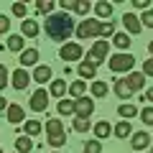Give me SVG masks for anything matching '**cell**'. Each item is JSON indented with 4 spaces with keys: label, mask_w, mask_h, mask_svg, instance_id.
<instances>
[{
    "label": "cell",
    "mask_w": 153,
    "mask_h": 153,
    "mask_svg": "<svg viewBox=\"0 0 153 153\" xmlns=\"http://www.w3.org/2000/svg\"><path fill=\"white\" fill-rule=\"evenodd\" d=\"M44 28L51 41H66L74 33V21H71L69 13H51V16H46Z\"/></svg>",
    "instance_id": "cell-1"
},
{
    "label": "cell",
    "mask_w": 153,
    "mask_h": 153,
    "mask_svg": "<svg viewBox=\"0 0 153 153\" xmlns=\"http://www.w3.org/2000/svg\"><path fill=\"white\" fill-rule=\"evenodd\" d=\"M74 33L76 38H97L102 36V21H97V18H84L79 26H74Z\"/></svg>",
    "instance_id": "cell-2"
},
{
    "label": "cell",
    "mask_w": 153,
    "mask_h": 153,
    "mask_svg": "<svg viewBox=\"0 0 153 153\" xmlns=\"http://www.w3.org/2000/svg\"><path fill=\"white\" fill-rule=\"evenodd\" d=\"M107 66L115 71V74H130V69L135 66V56L133 54H123L120 51V54H115L112 59L107 61Z\"/></svg>",
    "instance_id": "cell-3"
},
{
    "label": "cell",
    "mask_w": 153,
    "mask_h": 153,
    "mask_svg": "<svg viewBox=\"0 0 153 153\" xmlns=\"http://www.w3.org/2000/svg\"><path fill=\"white\" fill-rule=\"evenodd\" d=\"M107 49H110V41H94V46L87 54V61L94 64V66H100L102 61H107Z\"/></svg>",
    "instance_id": "cell-4"
},
{
    "label": "cell",
    "mask_w": 153,
    "mask_h": 153,
    "mask_svg": "<svg viewBox=\"0 0 153 153\" xmlns=\"http://www.w3.org/2000/svg\"><path fill=\"white\" fill-rule=\"evenodd\" d=\"M94 112V100L92 97H79L74 100V115L79 120H89V115Z\"/></svg>",
    "instance_id": "cell-5"
},
{
    "label": "cell",
    "mask_w": 153,
    "mask_h": 153,
    "mask_svg": "<svg viewBox=\"0 0 153 153\" xmlns=\"http://www.w3.org/2000/svg\"><path fill=\"white\" fill-rule=\"evenodd\" d=\"M59 56L64 61H79V59H82V46H79V44H64L59 49Z\"/></svg>",
    "instance_id": "cell-6"
},
{
    "label": "cell",
    "mask_w": 153,
    "mask_h": 153,
    "mask_svg": "<svg viewBox=\"0 0 153 153\" xmlns=\"http://www.w3.org/2000/svg\"><path fill=\"white\" fill-rule=\"evenodd\" d=\"M46 105H49V92H46V89H36V92L31 94V110L33 112H44Z\"/></svg>",
    "instance_id": "cell-7"
},
{
    "label": "cell",
    "mask_w": 153,
    "mask_h": 153,
    "mask_svg": "<svg viewBox=\"0 0 153 153\" xmlns=\"http://www.w3.org/2000/svg\"><path fill=\"white\" fill-rule=\"evenodd\" d=\"M123 23H125V31H128V36H138V33L143 31V26H140V18H138L135 13H125V16H123Z\"/></svg>",
    "instance_id": "cell-8"
},
{
    "label": "cell",
    "mask_w": 153,
    "mask_h": 153,
    "mask_svg": "<svg viewBox=\"0 0 153 153\" xmlns=\"http://www.w3.org/2000/svg\"><path fill=\"white\" fill-rule=\"evenodd\" d=\"M125 84L130 92H140L143 87H146V76H143V71H130V74L125 76Z\"/></svg>",
    "instance_id": "cell-9"
},
{
    "label": "cell",
    "mask_w": 153,
    "mask_h": 153,
    "mask_svg": "<svg viewBox=\"0 0 153 153\" xmlns=\"http://www.w3.org/2000/svg\"><path fill=\"white\" fill-rule=\"evenodd\" d=\"M10 84H13L16 89H26L28 84H31V74H28L26 69H16V71L10 74Z\"/></svg>",
    "instance_id": "cell-10"
},
{
    "label": "cell",
    "mask_w": 153,
    "mask_h": 153,
    "mask_svg": "<svg viewBox=\"0 0 153 153\" xmlns=\"http://www.w3.org/2000/svg\"><path fill=\"white\" fill-rule=\"evenodd\" d=\"M148 143H151V135H148L146 130L133 133V135H130V148H135V151H146Z\"/></svg>",
    "instance_id": "cell-11"
},
{
    "label": "cell",
    "mask_w": 153,
    "mask_h": 153,
    "mask_svg": "<svg viewBox=\"0 0 153 153\" xmlns=\"http://www.w3.org/2000/svg\"><path fill=\"white\" fill-rule=\"evenodd\" d=\"M51 76H54V71H51V66L49 64H41V66H36V71H33V82H41V84H46V82H51Z\"/></svg>",
    "instance_id": "cell-12"
},
{
    "label": "cell",
    "mask_w": 153,
    "mask_h": 153,
    "mask_svg": "<svg viewBox=\"0 0 153 153\" xmlns=\"http://www.w3.org/2000/svg\"><path fill=\"white\" fill-rule=\"evenodd\" d=\"M21 69H26V66H33L38 61V49H23L21 51Z\"/></svg>",
    "instance_id": "cell-13"
},
{
    "label": "cell",
    "mask_w": 153,
    "mask_h": 153,
    "mask_svg": "<svg viewBox=\"0 0 153 153\" xmlns=\"http://www.w3.org/2000/svg\"><path fill=\"white\" fill-rule=\"evenodd\" d=\"M5 115H8V123H13V125L23 123V117H26V112H23V107H21V105H8Z\"/></svg>",
    "instance_id": "cell-14"
},
{
    "label": "cell",
    "mask_w": 153,
    "mask_h": 153,
    "mask_svg": "<svg viewBox=\"0 0 153 153\" xmlns=\"http://www.w3.org/2000/svg\"><path fill=\"white\" fill-rule=\"evenodd\" d=\"M46 135L54 138V135H64V123L59 120V117H51V120H46Z\"/></svg>",
    "instance_id": "cell-15"
},
{
    "label": "cell",
    "mask_w": 153,
    "mask_h": 153,
    "mask_svg": "<svg viewBox=\"0 0 153 153\" xmlns=\"http://www.w3.org/2000/svg\"><path fill=\"white\" fill-rule=\"evenodd\" d=\"M49 94H51V97H59V100H64V94H66V79H51Z\"/></svg>",
    "instance_id": "cell-16"
},
{
    "label": "cell",
    "mask_w": 153,
    "mask_h": 153,
    "mask_svg": "<svg viewBox=\"0 0 153 153\" xmlns=\"http://www.w3.org/2000/svg\"><path fill=\"white\" fill-rule=\"evenodd\" d=\"M38 31H41V28H38V23H36V21H31V18L21 21V33H23V36L36 38V36H38Z\"/></svg>",
    "instance_id": "cell-17"
},
{
    "label": "cell",
    "mask_w": 153,
    "mask_h": 153,
    "mask_svg": "<svg viewBox=\"0 0 153 153\" xmlns=\"http://www.w3.org/2000/svg\"><path fill=\"white\" fill-rule=\"evenodd\" d=\"M76 71H79V76H82V79H92V82L97 79V66L89 64V61H82Z\"/></svg>",
    "instance_id": "cell-18"
},
{
    "label": "cell",
    "mask_w": 153,
    "mask_h": 153,
    "mask_svg": "<svg viewBox=\"0 0 153 153\" xmlns=\"http://www.w3.org/2000/svg\"><path fill=\"white\" fill-rule=\"evenodd\" d=\"M112 82H115V94H117V97H120V100H130L133 97V92H130V89H128V84H125V79H112Z\"/></svg>",
    "instance_id": "cell-19"
},
{
    "label": "cell",
    "mask_w": 153,
    "mask_h": 153,
    "mask_svg": "<svg viewBox=\"0 0 153 153\" xmlns=\"http://www.w3.org/2000/svg\"><path fill=\"white\" fill-rule=\"evenodd\" d=\"M112 133L120 138V140H125V138H130V135H133V125H130L128 120H123V123H117V125H115V130H112Z\"/></svg>",
    "instance_id": "cell-20"
},
{
    "label": "cell",
    "mask_w": 153,
    "mask_h": 153,
    "mask_svg": "<svg viewBox=\"0 0 153 153\" xmlns=\"http://www.w3.org/2000/svg\"><path fill=\"white\" fill-rule=\"evenodd\" d=\"M94 13H97V18H100V21L110 18V16H112V3H107V0L97 3V5H94Z\"/></svg>",
    "instance_id": "cell-21"
},
{
    "label": "cell",
    "mask_w": 153,
    "mask_h": 153,
    "mask_svg": "<svg viewBox=\"0 0 153 153\" xmlns=\"http://www.w3.org/2000/svg\"><path fill=\"white\" fill-rule=\"evenodd\" d=\"M16 151H18V153L33 151V140H31L28 135H18V138H16Z\"/></svg>",
    "instance_id": "cell-22"
},
{
    "label": "cell",
    "mask_w": 153,
    "mask_h": 153,
    "mask_svg": "<svg viewBox=\"0 0 153 153\" xmlns=\"http://www.w3.org/2000/svg\"><path fill=\"white\" fill-rule=\"evenodd\" d=\"M117 115H120L123 120H130V117H135V115H138V107H135V105H130V102H125V105L117 107Z\"/></svg>",
    "instance_id": "cell-23"
},
{
    "label": "cell",
    "mask_w": 153,
    "mask_h": 153,
    "mask_svg": "<svg viewBox=\"0 0 153 153\" xmlns=\"http://www.w3.org/2000/svg\"><path fill=\"white\" fill-rule=\"evenodd\" d=\"M84 92H87V82H71V84H69V94H71L74 100L84 97Z\"/></svg>",
    "instance_id": "cell-24"
},
{
    "label": "cell",
    "mask_w": 153,
    "mask_h": 153,
    "mask_svg": "<svg viewBox=\"0 0 153 153\" xmlns=\"http://www.w3.org/2000/svg\"><path fill=\"white\" fill-rule=\"evenodd\" d=\"M110 133H112V128H110V123H107V120H102V123H97V125H94V138H97V140L107 138Z\"/></svg>",
    "instance_id": "cell-25"
},
{
    "label": "cell",
    "mask_w": 153,
    "mask_h": 153,
    "mask_svg": "<svg viewBox=\"0 0 153 153\" xmlns=\"http://www.w3.org/2000/svg\"><path fill=\"white\" fill-rule=\"evenodd\" d=\"M8 49L21 54V51L26 49V41H23V36H8Z\"/></svg>",
    "instance_id": "cell-26"
},
{
    "label": "cell",
    "mask_w": 153,
    "mask_h": 153,
    "mask_svg": "<svg viewBox=\"0 0 153 153\" xmlns=\"http://www.w3.org/2000/svg\"><path fill=\"white\" fill-rule=\"evenodd\" d=\"M89 89H92V97H105V94H107V82H102V79H94Z\"/></svg>",
    "instance_id": "cell-27"
},
{
    "label": "cell",
    "mask_w": 153,
    "mask_h": 153,
    "mask_svg": "<svg viewBox=\"0 0 153 153\" xmlns=\"http://www.w3.org/2000/svg\"><path fill=\"white\" fill-rule=\"evenodd\" d=\"M112 44L117 46V49H123V54H125V49L130 46V36H128V33H115V36H112Z\"/></svg>",
    "instance_id": "cell-28"
},
{
    "label": "cell",
    "mask_w": 153,
    "mask_h": 153,
    "mask_svg": "<svg viewBox=\"0 0 153 153\" xmlns=\"http://www.w3.org/2000/svg\"><path fill=\"white\" fill-rule=\"evenodd\" d=\"M44 130V125H41V123L38 120H26V135L28 138H33V135H38V133Z\"/></svg>",
    "instance_id": "cell-29"
},
{
    "label": "cell",
    "mask_w": 153,
    "mask_h": 153,
    "mask_svg": "<svg viewBox=\"0 0 153 153\" xmlns=\"http://www.w3.org/2000/svg\"><path fill=\"white\" fill-rule=\"evenodd\" d=\"M89 10H92L89 0H74V13H79V16H87Z\"/></svg>",
    "instance_id": "cell-30"
},
{
    "label": "cell",
    "mask_w": 153,
    "mask_h": 153,
    "mask_svg": "<svg viewBox=\"0 0 153 153\" xmlns=\"http://www.w3.org/2000/svg\"><path fill=\"white\" fill-rule=\"evenodd\" d=\"M84 153H102V143H100L97 138L87 140V143H84Z\"/></svg>",
    "instance_id": "cell-31"
},
{
    "label": "cell",
    "mask_w": 153,
    "mask_h": 153,
    "mask_svg": "<svg viewBox=\"0 0 153 153\" xmlns=\"http://www.w3.org/2000/svg\"><path fill=\"white\" fill-rule=\"evenodd\" d=\"M59 112L61 115H74V100H61L59 102Z\"/></svg>",
    "instance_id": "cell-32"
},
{
    "label": "cell",
    "mask_w": 153,
    "mask_h": 153,
    "mask_svg": "<svg viewBox=\"0 0 153 153\" xmlns=\"http://www.w3.org/2000/svg\"><path fill=\"white\" fill-rule=\"evenodd\" d=\"M138 115H140V120L146 123V125H153V107H143Z\"/></svg>",
    "instance_id": "cell-33"
},
{
    "label": "cell",
    "mask_w": 153,
    "mask_h": 153,
    "mask_svg": "<svg viewBox=\"0 0 153 153\" xmlns=\"http://www.w3.org/2000/svg\"><path fill=\"white\" fill-rule=\"evenodd\" d=\"M36 10L38 13H51V10H54V3H51V0H38V3H36Z\"/></svg>",
    "instance_id": "cell-34"
},
{
    "label": "cell",
    "mask_w": 153,
    "mask_h": 153,
    "mask_svg": "<svg viewBox=\"0 0 153 153\" xmlns=\"http://www.w3.org/2000/svg\"><path fill=\"white\" fill-rule=\"evenodd\" d=\"M138 18H140V26L153 28V10H143V16H138Z\"/></svg>",
    "instance_id": "cell-35"
},
{
    "label": "cell",
    "mask_w": 153,
    "mask_h": 153,
    "mask_svg": "<svg viewBox=\"0 0 153 153\" xmlns=\"http://www.w3.org/2000/svg\"><path fill=\"white\" fill-rule=\"evenodd\" d=\"M26 13H28L26 3H16V5H13V16L16 18H23V21H26Z\"/></svg>",
    "instance_id": "cell-36"
},
{
    "label": "cell",
    "mask_w": 153,
    "mask_h": 153,
    "mask_svg": "<svg viewBox=\"0 0 153 153\" xmlns=\"http://www.w3.org/2000/svg\"><path fill=\"white\" fill-rule=\"evenodd\" d=\"M107 36H115V23L112 21L102 23V38H107Z\"/></svg>",
    "instance_id": "cell-37"
},
{
    "label": "cell",
    "mask_w": 153,
    "mask_h": 153,
    "mask_svg": "<svg viewBox=\"0 0 153 153\" xmlns=\"http://www.w3.org/2000/svg\"><path fill=\"white\" fill-rule=\"evenodd\" d=\"M66 143V133L64 135H54V138H49V146H54V148H61Z\"/></svg>",
    "instance_id": "cell-38"
},
{
    "label": "cell",
    "mask_w": 153,
    "mask_h": 153,
    "mask_svg": "<svg viewBox=\"0 0 153 153\" xmlns=\"http://www.w3.org/2000/svg\"><path fill=\"white\" fill-rule=\"evenodd\" d=\"M74 130H76V133H87V130H89V123L76 117V120H74Z\"/></svg>",
    "instance_id": "cell-39"
},
{
    "label": "cell",
    "mask_w": 153,
    "mask_h": 153,
    "mask_svg": "<svg viewBox=\"0 0 153 153\" xmlns=\"http://www.w3.org/2000/svg\"><path fill=\"white\" fill-rule=\"evenodd\" d=\"M8 69H5V64H0V89H5V84H8Z\"/></svg>",
    "instance_id": "cell-40"
},
{
    "label": "cell",
    "mask_w": 153,
    "mask_h": 153,
    "mask_svg": "<svg viewBox=\"0 0 153 153\" xmlns=\"http://www.w3.org/2000/svg\"><path fill=\"white\" fill-rule=\"evenodd\" d=\"M143 76H153V56L148 61H143Z\"/></svg>",
    "instance_id": "cell-41"
},
{
    "label": "cell",
    "mask_w": 153,
    "mask_h": 153,
    "mask_svg": "<svg viewBox=\"0 0 153 153\" xmlns=\"http://www.w3.org/2000/svg\"><path fill=\"white\" fill-rule=\"evenodd\" d=\"M10 31V21H8V16H0V33H8Z\"/></svg>",
    "instance_id": "cell-42"
},
{
    "label": "cell",
    "mask_w": 153,
    "mask_h": 153,
    "mask_svg": "<svg viewBox=\"0 0 153 153\" xmlns=\"http://www.w3.org/2000/svg\"><path fill=\"white\" fill-rule=\"evenodd\" d=\"M59 5H61V13H66V10H74V0H61Z\"/></svg>",
    "instance_id": "cell-43"
},
{
    "label": "cell",
    "mask_w": 153,
    "mask_h": 153,
    "mask_svg": "<svg viewBox=\"0 0 153 153\" xmlns=\"http://www.w3.org/2000/svg\"><path fill=\"white\" fill-rule=\"evenodd\" d=\"M133 5H135L138 10H148V0H133Z\"/></svg>",
    "instance_id": "cell-44"
},
{
    "label": "cell",
    "mask_w": 153,
    "mask_h": 153,
    "mask_svg": "<svg viewBox=\"0 0 153 153\" xmlns=\"http://www.w3.org/2000/svg\"><path fill=\"white\" fill-rule=\"evenodd\" d=\"M8 110V102H5V97H0V112H5Z\"/></svg>",
    "instance_id": "cell-45"
},
{
    "label": "cell",
    "mask_w": 153,
    "mask_h": 153,
    "mask_svg": "<svg viewBox=\"0 0 153 153\" xmlns=\"http://www.w3.org/2000/svg\"><path fill=\"white\" fill-rule=\"evenodd\" d=\"M148 100L153 102V87H148V92H146V102H148Z\"/></svg>",
    "instance_id": "cell-46"
},
{
    "label": "cell",
    "mask_w": 153,
    "mask_h": 153,
    "mask_svg": "<svg viewBox=\"0 0 153 153\" xmlns=\"http://www.w3.org/2000/svg\"><path fill=\"white\" fill-rule=\"evenodd\" d=\"M148 54L153 56V41H151V44H148Z\"/></svg>",
    "instance_id": "cell-47"
},
{
    "label": "cell",
    "mask_w": 153,
    "mask_h": 153,
    "mask_svg": "<svg viewBox=\"0 0 153 153\" xmlns=\"http://www.w3.org/2000/svg\"><path fill=\"white\" fill-rule=\"evenodd\" d=\"M0 153H3V148H0Z\"/></svg>",
    "instance_id": "cell-48"
},
{
    "label": "cell",
    "mask_w": 153,
    "mask_h": 153,
    "mask_svg": "<svg viewBox=\"0 0 153 153\" xmlns=\"http://www.w3.org/2000/svg\"><path fill=\"white\" fill-rule=\"evenodd\" d=\"M151 153H153V148H151Z\"/></svg>",
    "instance_id": "cell-49"
}]
</instances>
